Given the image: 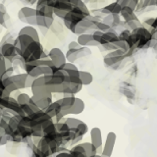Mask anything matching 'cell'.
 I'll use <instances>...</instances> for the list:
<instances>
[{
    "mask_svg": "<svg viewBox=\"0 0 157 157\" xmlns=\"http://www.w3.org/2000/svg\"><path fill=\"white\" fill-rule=\"evenodd\" d=\"M73 4V9L67 14V16L64 18L63 22L65 27L70 32L73 33L74 29L82 20L86 17L90 16V10L86 5V3L82 0H71Z\"/></svg>",
    "mask_w": 157,
    "mask_h": 157,
    "instance_id": "6da1fadb",
    "label": "cell"
},
{
    "mask_svg": "<svg viewBox=\"0 0 157 157\" xmlns=\"http://www.w3.org/2000/svg\"><path fill=\"white\" fill-rule=\"evenodd\" d=\"M45 82L50 90L53 93H57V94H64L67 92V90L69 87V76L64 71L63 69H55L51 75L45 76Z\"/></svg>",
    "mask_w": 157,
    "mask_h": 157,
    "instance_id": "7a4b0ae2",
    "label": "cell"
},
{
    "mask_svg": "<svg viewBox=\"0 0 157 157\" xmlns=\"http://www.w3.org/2000/svg\"><path fill=\"white\" fill-rule=\"evenodd\" d=\"M155 41L152 37L151 32L144 27H141L132 32L131 38L129 44L131 48L134 49H142V48H149L155 45Z\"/></svg>",
    "mask_w": 157,
    "mask_h": 157,
    "instance_id": "3957f363",
    "label": "cell"
},
{
    "mask_svg": "<svg viewBox=\"0 0 157 157\" xmlns=\"http://www.w3.org/2000/svg\"><path fill=\"white\" fill-rule=\"evenodd\" d=\"M37 26L44 29H50L54 23L55 15L53 8L49 5V0H39L36 4Z\"/></svg>",
    "mask_w": 157,
    "mask_h": 157,
    "instance_id": "277c9868",
    "label": "cell"
},
{
    "mask_svg": "<svg viewBox=\"0 0 157 157\" xmlns=\"http://www.w3.org/2000/svg\"><path fill=\"white\" fill-rule=\"evenodd\" d=\"M20 58L25 63H29L39 60V59H46L48 57V53L44 52V49L40 41H33L25 50L20 54Z\"/></svg>",
    "mask_w": 157,
    "mask_h": 157,
    "instance_id": "5b68a950",
    "label": "cell"
},
{
    "mask_svg": "<svg viewBox=\"0 0 157 157\" xmlns=\"http://www.w3.org/2000/svg\"><path fill=\"white\" fill-rule=\"evenodd\" d=\"M64 122L66 123V125L69 127V129L76 134V139L74 140L73 144H81L80 141L82 140L83 136L88 132V126L83 121L78 119V118H73V117L66 118V119L64 120Z\"/></svg>",
    "mask_w": 157,
    "mask_h": 157,
    "instance_id": "8992f818",
    "label": "cell"
},
{
    "mask_svg": "<svg viewBox=\"0 0 157 157\" xmlns=\"http://www.w3.org/2000/svg\"><path fill=\"white\" fill-rule=\"evenodd\" d=\"M98 21H101V20L95 18L94 16H87L83 20L78 23L77 26L75 27L73 31V33L77 34V36H82V34L85 33H92L93 32L97 31L96 29V23Z\"/></svg>",
    "mask_w": 157,
    "mask_h": 157,
    "instance_id": "52a82bcc",
    "label": "cell"
},
{
    "mask_svg": "<svg viewBox=\"0 0 157 157\" xmlns=\"http://www.w3.org/2000/svg\"><path fill=\"white\" fill-rule=\"evenodd\" d=\"M0 107H1V110L6 111L11 116H14V115H20L22 117L26 116L23 109H22V107L20 106V104L18 103L17 99L12 97V96L1 98V101H0Z\"/></svg>",
    "mask_w": 157,
    "mask_h": 157,
    "instance_id": "ba28073f",
    "label": "cell"
},
{
    "mask_svg": "<svg viewBox=\"0 0 157 157\" xmlns=\"http://www.w3.org/2000/svg\"><path fill=\"white\" fill-rule=\"evenodd\" d=\"M126 57L127 55L124 51L117 49V50L108 52L106 55L103 57V63L105 64V66L109 67L110 69L117 70Z\"/></svg>",
    "mask_w": 157,
    "mask_h": 157,
    "instance_id": "9c48e42d",
    "label": "cell"
},
{
    "mask_svg": "<svg viewBox=\"0 0 157 157\" xmlns=\"http://www.w3.org/2000/svg\"><path fill=\"white\" fill-rule=\"evenodd\" d=\"M49 5L53 8L54 15L62 20H64L74 7L71 0H49Z\"/></svg>",
    "mask_w": 157,
    "mask_h": 157,
    "instance_id": "30bf717a",
    "label": "cell"
},
{
    "mask_svg": "<svg viewBox=\"0 0 157 157\" xmlns=\"http://www.w3.org/2000/svg\"><path fill=\"white\" fill-rule=\"evenodd\" d=\"M37 148L39 151L45 156V157H51L56 153V151L59 148V145L57 142L52 140L51 139H49L47 136H43L41 139H39L37 144H36Z\"/></svg>",
    "mask_w": 157,
    "mask_h": 157,
    "instance_id": "8fae6325",
    "label": "cell"
},
{
    "mask_svg": "<svg viewBox=\"0 0 157 157\" xmlns=\"http://www.w3.org/2000/svg\"><path fill=\"white\" fill-rule=\"evenodd\" d=\"M32 95L36 97H44V98H52V92L49 90V88L45 82V78L40 77L36 78L33 85L31 88Z\"/></svg>",
    "mask_w": 157,
    "mask_h": 157,
    "instance_id": "7c38bea8",
    "label": "cell"
},
{
    "mask_svg": "<svg viewBox=\"0 0 157 157\" xmlns=\"http://www.w3.org/2000/svg\"><path fill=\"white\" fill-rule=\"evenodd\" d=\"M19 20L24 24H28V26H37L36 23V10L31 6H24L18 12Z\"/></svg>",
    "mask_w": 157,
    "mask_h": 157,
    "instance_id": "4fadbf2b",
    "label": "cell"
},
{
    "mask_svg": "<svg viewBox=\"0 0 157 157\" xmlns=\"http://www.w3.org/2000/svg\"><path fill=\"white\" fill-rule=\"evenodd\" d=\"M0 56H2L6 60L14 63L20 57L14 42H3L0 47Z\"/></svg>",
    "mask_w": 157,
    "mask_h": 157,
    "instance_id": "5bb4252c",
    "label": "cell"
},
{
    "mask_svg": "<svg viewBox=\"0 0 157 157\" xmlns=\"http://www.w3.org/2000/svg\"><path fill=\"white\" fill-rule=\"evenodd\" d=\"M48 57L52 61L55 68L61 69L67 63L66 53H64L59 47H53L48 51Z\"/></svg>",
    "mask_w": 157,
    "mask_h": 157,
    "instance_id": "9a60e30c",
    "label": "cell"
},
{
    "mask_svg": "<svg viewBox=\"0 0 157 157\" xmlns=\"http://www.w3.org/2000/svg\"><path fill=\"white\" fill-rule=\"evenodd\" d=\"M117 136L114 132H109L106 136V139L104 141V145H103V150L101 156L102 157H111L113 154V150H114L115 144H116Z\"/></svg>",
    "mask_w": 157,
    "mask_h": 157,
    "instance_id": "2e32d148",
    "label": "cell"
},
{
    "mask_svg": "<svg viewBox=\"0 0 157 157\" xmlns=\"http://www.w3.org/2000/svg\"><path fill=\"white\" fill-rule=\"evenodd\" d=\"M90 55H91V50L90 47H81L77 50H67L66 52L67 62L69 63H75L78 59Z\"/></svg>",
    "mask_w": 157,
    "mask_h": 157,
    "instance_id": "e0dca14e",
    "label": "cell"
},
{
    "mask_svg": "<svg viewBox=\"0 0 157 157\" xmlns=\"http://www.w3.org/2000/svg\"><path fill=\"white\" fill-rule=\"evenodd\" d=\"M90 142L97 148L98 154H101L104 141L102 137V131L98 127H93L90 130Z\"/></svg>",
    "mask_w": 157,
    "mask_h": 157,
    "instance_id": "ac0fdd59",
    "label": "cell"
},
{
    "mask_svg": "<svg viewBox=\"0 0 157 157\" xmlns=\"http://www.w3.org/2000/svg\"><path fill=\"white\" fill-rule=\"evenodd\" d=\"M33 41H34V39L31 36H26V34H23V36H17V37L15 38V40H14V45H15V47H16L17 51L19 53V56H20V54H21Z\"/></svg>",
    "mask_w": 157,
    "mask_h": 157,
    "instance_id": "d6986e66",
    "label": "cell"
},
{
    "mask_svg": "<svg viewBox=\"0 0 157 157\" xmlns=\"http://www.w3.org/2000/svg\"><path fill=\"white\" fill-rule=\"evenodd\" d=\"M77 41L82 47H99V44L93 39L92 33H85L82 34V36H78Z\"/></svg>",
    "mask_w": 157,
    "mask_h": 157,
    "instance_id": "ffe728a7",
    "label": "cell"
},
{
    "mask_svg": "<svg viewBox=\"0 0 157 157\" xmlns=\"http://www.w3.org/2000/svg\"><path fill=\"white\" fill-rule=\"evenodd\" d=\"M69 87L66 93H71L73 95H76L82 90V83L81 82L80 77H69Z\"/></svg>",
    "mask_w": 157,
    "mask_h": 157,
    "instance_id": "44dd1931",
    "label": "cell"
},
{
    "mask_svg": "<svg viewBox=\"0 0 157 157\" xmlns=\"http://www.w3.org/2000/svg\"><path fill=\"white\" fill-rule=\"evenodd\" d=\"M118 40H119V33H117L116 29H111L110 32L103 33L99 46L106 45V44H115Z\"/></svg>",
    "mask_w": 157,
    "mask_h": 157,
    "instance_id": "7402d4cb",
    "label": "cell"
},
{
    "mask_svg": "<svg viewBox=\"0 0 157 157\" xmlns=\"http://www.w3.org/2000/svg\"><path fill=\"white\" fill-rule=\"evenodd\" d=\"M11 78L12 82L15 83V86H17V88L20 90H23V88H27V82H28V78H29V74L21 73V74H16V75H13Z\"/></svg>",
    "mask_w": 157,
    "mask_h": 157,
    "instance_id": "603a6c76",
    "label": "cell"
},
{
    "mask_svg": "<svg viewBox=\"0 0 157 157\" xmlns=\"http://www.w3.org/2000/svg\"><path fill=\"white\" fill-rule=\"evenodd\" d=\"M121 19L122 18L120 15H117V14L108 15V16H105L102 19V22L105 25H107L109 28H111L112 29H115L116 28H119L121 26V24H122Z\"/></svg>",
    "mask_w": 157,
    "mask_h": 157,
    "instance_id": "cb8c5ba5",
    "label": "cell"
},
{
    "mask_svg": "<svg viewBox=\"0 0 157 157\" xmlns=\"http://www.w3.org/2000/svg\"><path fill=\"white\" fill-rule=\"evenodd\" d=\"M44 112L46 113V114L52 118V119H54V118H56L61 114L62 112V106L60 105V103H59L57 100L56 101H53L50 105H49L45 110H43Z\"/></svg>",
    "mask_w": 157,
    "mask_h": 157,
    "instance_id": "d4e9b609",
    "label": "cell"
},
{
    "mask_svg": "<svg viewBox=\"0 0 157 157\" xmlns=\"http://www.w3.org/2000/svg\"><path fill=\"white\" fill-rule=\"evenodd\" d=\"M101 11H102V14L104 15V17L108 16V15H114V14L120 15L122 11V7L119 5V3L115 1V2H112L110 4L106 5L104 7H102Z\"/></svg>",
    "mask_w": 157,
    "mask_h": 157,
    "instance_id": "484cf974",
    "label": "cell"
},
{
    "mask_svg": "<svg viewBox=\"0 0 157 157\" xmlns=\"http://www.w3.org/2000/svg\"><path fill=\"white\" fill-rule=\"evenodd\" d=\"M86 108V104H85V101H83L82 98H78L76 97V101H75V104L73 105V107L71 108L70 110L66 112V116L68 115H78V114H82L85 110Z\"/></svg>",
    "mask_w": 157,
    "mask_h": 157,
    "instance_id": "4316f807",
    "label": "cell"
},
{
    "mask_svg": "<svg viewBox=\"0 0 157 157\" xmlns=\"http://www.w3.org/2000/svg\"><path fill=\"white\" fill-rule=\"evenodd\" d=\"M23 34H26V36H29L33 37L36 41H39V34L37 29L33 27V26H25L23 27L18 33V36H23Z\"/></svg>",
    "mask_w": 157,
    "mask_h": 157,
    "instance_id": "83f0119b",
    "label": "cell"
},
{
    "mask_svg": "<svg viewBox=\"0 0 157 157\" xmlns=\"http://www.w3.org/2000/svg\"><path fill=\"white\" fill-rule=\"evenodd\" d=\"M120 16L123 20H124V23H128V22H131V21H134V20L139 19L136 16V12L132 9H131L130 7L122 8Z\"/></svg>",
    "mask_w": 157,
    "mask_h": 157,
    "instance_id": "f1b7e54d",
    "label": "cell"
},
{
    "mask_svg": "<svg viewBox=\"0 0 157 157\" xmlns=\"http://www.w3.org/2000/svg\"><path fill=\"white\" fill-rule=\"evenodd\" d=\"M32 100L40 110H45L46 108L53 102L52 98H44V97H36L32 95Z\"/></svg>",
    "mask_w": 157,
    "mask_h": 157,
    "instance_id": "f546056e",
    "label": "cell"
},
{
    "mask_svg": "<svg viewBox=\"0 0 157 157\" xmlns=\"http://www.w3.org/2000/svg\"><path fill=\"white\" fill-rule=\"evenodd\" d=\"M61 69H63L64 71H66L69 77H80V71L78 68L75 65L74 63H69L67 62Z\"/></svg>",
    "mask_w": 157,
    "mask_h": 157,
    "instance_id": "4dcf8cb0",
    "label": "cell"
},
{
    "mask_svg": "<svg viewBox=\"0 0 157 157\" xmlns=\"http://www.w3.org/2000/svg\"><path fill=\"white\" fill-rule=\"evenodd\" d=\"M82 148L85 149V152L87 157H93L96 154H98V150L96 147L93 145L90 141H86V142H81L80 144Z\"/></svg>",
    "mask_w": 157,
    "mask_h": 157,
    "instance_id": "1f68e13d",
    "label": "cell"
},
{
    "mask_svg": "<svg viewBox=\"0 0 157 157\" xmlns=\"http://www.w3.org/2000/svg\"><path fill=\"white\" fill-rule=\"evenodd\" d=\"M80 78L82 83V86H90L93 82L92 74L87 71H80Z\"/></svg>",
    "mask_w": 157,
    "mask_h": 157,
    "instance_id": "d6a6232c",
    "label": "cell"
},
{
    "mask_svg": "<svg viewBox=\"0 0 157 157\" xmlns=\"http://www.w3.org/2000/svg\"><path fill=\"white\" fill-rule=\"evenodd\" d=\"M22 116L20 115H14V116H11L9 119V128L10 130H11V132H15L17 131L19 129L20 127V123H21V120H22Z\"/></svg>",
    "mask_w": 157,
    "mask_h": 157,
    "instance_id": "836d02e7",
    "label": "cell"
},
{
    "mask_svg": "<svg viewBox=\"0 0 157 157\" xmlns=\"http://www.w3.org/2000/svg\"><path fill=\"white\" fill-rule=\"evenodd\" d=\"M22 109L25 113V115L26 116H31L33 114H34V113H36L38 111H40V109L34 104V103L33 102V100H31V102L29 103V104L25 105L22 107Z\"/></svg>",
    "mask_w": 157,
    "mask_h": 157,
    "instance_id": "e575fe53",
    "label": "cell"
},
{
    "mask_svg": "<svg viewBox=\"0 0 157 157\" xmlns=\"http://www.w3.org/2000/svg\"><path fill=\"white\" fill-rule=\"evenodd\" d=\"M16 99H17L18 103L20 104V106L23 107V106L27 105V104H29V102H31L32 95H29L28 93H26V92H21V93H19V94H18Z\"/></svg>",
    "mask_w": 157,
    "mask_h": 157,
    "instance_id": "d590c367",
    "label": "cell"
},
{
    "mask_svg": "<svg viewBox=\"0 0 157 157\" xmlns=\"http://www.w3.org/2000/svg\"><path fill=\"white\" fill-rule=\"evenodd\" d=\"M141 27H142V22H140L139 19L134 20V21H131V22H128V23H125V28L127 29H129V31H131V32L135 31V29H139V28H141Z\"/></svg>",
    "mask_w": 157,
    "mask_h": 157,
    "instance_id": "8d00e7d4",
    "label": "cell"
},
{
    "mask_svg": "<svg viewBox=\"0 0 157 157\" xmlns=\"http://www.w3.org/2000/svg\"><path fill=\"white\" fill-rule=\"evenodd\" d=\"M8 16L6 8H5L3 3H0V24L4 26L5 25V17Z\"/></svg>",
    "mask_w": 157,
    "mask_h": 157,
    "instance_id": "74e56055",
    "label": "cell"
},
{
    "mask_svg": "<svg viewBox=\"0 0 157 157\" xmlns=\"http://www.w3.org/2000/svg\"><path fill=\"white\" fill-rule=\"evenodd\" d=\"M96 29L97 31L102 32V33H107V32H110L112 29L108 27L107 25H105L102 21H98L96 23Z\"/></svg>",
    "mask_w": 157,
    "mask_h": 157,
    "instance_id": "f35d334b",
    "label": "cell"
},
{
    "mask_svg": "<svg viewBox=\"0 0 157 157\" xmlns=\"http://www.w3.org/2000/svg\"><path fill=\"white\" fill-rule=\"evenodd\" d=\"M0 66H1V70H0V76L2 74L5 73V71L7 70V60L5 58H3L2 56H0Z\"/></svg>",
    "mask_w": 157,
    "mask_h": 157,
    "instance_id": "ab89813d",
    "label": "cell"
},
{
    "mask_svg": "<svg viewBox=\"0 0 157 157\" xmlns=\"http://www.w3.org/2000/svg\"><path fill=\"white\" fill-rule=\"evenodd\" d=\"M14 67H11V68H8L6 71H5L4 74H2L1 76H0V78H1V81L4 80V78H10L12 77L14 75Z\"/></svg>",
    "mask_w": 157,
    "mask_h": 157,
    "instance_id": "60d3db41",
    "label": "cell"
},
{
    "mask_svg": "<svg viewBox=\"0 0 157 157\" xmlns=\"http://www.w3.org/2000/svg\"><path fill=\"white\" fill-rule=\"evenodd\" d=\"M103 33H102V32H100V31H95V32H93L92 33V36H93V39L99 44L100 43V40H101V38H102V36H103Z\"/></svg>",
    "mask_w": 157,
    "mask_h": 157,
    "instance_id": "b9f144b4",
    "label": "cell"
},
{
    "mask_svg": "<svg viewBox=\"0 0 157 157\" xmlns=\"http://www.w3.org/2000/svg\"><path fill=\"white\" fill-rule=\"evenodd\" d=\"M82 46L78 43L77 40L75 41H71L68 44V50H77V49H80Z\"/></svg>",
    "mask_w": 157,
    "mask_h": 157,
    "instance_id": "7bdbcfd3",
    "label": "cell"
},
{
    "mask_svg": "<svg viewBox=\"0 0 157 157\" xmlns=\"http://www.w3.org/2000/svg\"><path fill=\"white\" fill-rule=\"evenodd\" d=\"M139 3H140L139 0H129V4H128L127 7H130L131 9H132L136 12L137 6H139Z\"/></svg>",
    "mask_w": 157,
    "mask_h": 157,
    "instance_id": "ee69618b",
    "label": "cell"
},
{
    "mask_svg": "<svg viewBox=\"0 0 157 157\" xmlns=\"http://www.w3.org/2000/svg\"><path fill=\"white\" fill-rule=\"evenodd\" d=\"M54 157H72V155L69 151H62V152L57 153Z\"/></svg>",
    "mask_w": 157,
    "mask_h": 157,
    "instance_id": "f6af8a7d",
    "label": "cell"
},
{
    "mask_svg": "<svg viewBox=\"0 0 157 157\" xmlns=\"http://www.w3.org/2000/svg\"><path fill=\"white\" fill-rule=\"evenodd\" d=\"M152 29H156L157 31V17H155V21L153 23V26H152Z\"/></svg>",
    "mask_w": 157,
    "mask_h": 157,
    "instance_id": "bcb514c9",
    "label": "cell"
},
{
    "mask_svg": "<svg viewBox=\"0 0 157 157\" xmlns=\"http://www.w3.org/2000/svg\"><path fill=\"white\" fill-rule=\"evenodd\" d=\"M93 157H102V156H101V154H96L95 156H93Z\"/></svg>",
    "mask_w": 157,
    "mask_h": 157,
    "instance_id": "7dc6e473",
    "label": "cell"
},
{
    "mask_svg": "<svg viewBox=\"0 0 157 157\" xmlns=\"http://www.w3.org/2000/svg\"><path fill=\"white\" fill-rule=\"evenodd\" d=\"M156 7H157V0H156Z\"/></svg>",
    "mask_w": 157,
    "mask_h": 157,
    "instance_id": "c3c4849f",
    "label": "cell"
}]
</instances>
